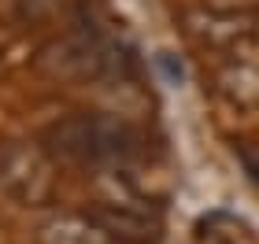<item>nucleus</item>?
<instances>
[{"mask_svg": "<svg viewBox=\"0 0 259 244\" xmlns=\"http://www.w3.org/2000/svg\"><path fill=\"white\" fill-rule=\"evenodd\" d=\"M159 67L167 71V78H170V85H182V67H174V60H170V52H159Z\"/></svg>", "mask_w": 259, "mask_h": 244, "instance_id": "nucleus-7", "label": "nucleus"}, {"mask_svg": "<svg viewBox=\"0 0 259 244\" xmlns=\"http://www.w3.org/2000/svg\"><path fill=\"white\" fill-rule=\"evenodd\" d=\"M56 152L78 163H119L137 156L141 137L130 122L108 115H74L52 130Z\"/></svg>", "mask_w": 259, "mask_h": 244, "instance_id": "nucleus-1", "label": "nucleus"}, {"mask_svg": "<svg viewBox=\"0 0 259 244\" xmlns=\"http://www.w3.org/2000/svg\"><path fill=\"white\" fill-rule=\"evenodd\" d=\"M60 67L81 78H111L126 71V52L108 37H70L60 44Z\"/></svg>", "mask_w": 259, "mask_h": 244, "instance_id": "nucleus-2", "label": "nucleus"}, {"mask_svg": "<svg viewBox=\"0 0 259 244\" xmlns=\"http://www.w3.org/2000/svg\"><path fill=\"white\" fill-rule=\"evenodd\" d=\"M252 4H259V0H207V8L219 15H244Z\"/></svg>", "mask_w": 259, "mask_h": 244, "instance_id": "nucleus-6", "label": "nucleus"}, {"mask_svg": "<svg viewBox=\"0 0 259 244\" xmlns=\"http://www.w3.org/2000/svg\"><path fill=\"white\" fill-rule=\"evenodd\" d=\"M45 244H115L104 229L85 215H60L41 229Z\"/></svg>", "mask_w": 259, "mask_h": 244, "instance_id": "nucleus-4", "label": "nucleus"}, {"mask_svg": "<svg viewBox=\"0 0 259 244\" xmlns=\"http://www.w3.org/2000/svg\"><path fill=\"white\" fill-rule=\"evenodd\" d=\"M89 218L111 240H126V244H148L152 237H156V229H159L156 218L141 215V211H134V207H126V204H119V207L115 204H100Z\"/></svg>", "mask_w": 259, "mask_h": 244, "instance_id": "nucleus-3", "label": "nucleus"}, {"mask_svg": "<svg viewBox=\"0 0 259 244\" xmlns=\"http://www.w3.org/2000/svg\"><path fill=\"white\" fill-rule=\"evenodd\" d=\"M219 89H222V96H230L233 104L252 108V104H259V67H252V63L226 67V71L219 74Z\"/></svg>", "mask_w": 259, "mask_h": 244, "instance_id": "nucleus-5", "label": "nucleus"}]
</instances>
